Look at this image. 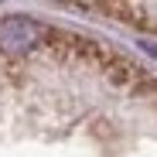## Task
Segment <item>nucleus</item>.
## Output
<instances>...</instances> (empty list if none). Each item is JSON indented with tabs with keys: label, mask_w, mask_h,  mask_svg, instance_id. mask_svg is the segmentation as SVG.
<instances>
[{
	"label": "nucleus",
	"mask_w": 157,
	"mask_h": 157,
	"mask_svg": "<svg viewBox=\"0 0 157 157\" xmlns=\"http://www.w3.org/2000/svg\"><path fill=\"white\" fill-rule=\"evenodd\" d=\"M44 34L48 28L34 17H24V14L4 17L0 21V51L4 55H28L44 41Z\"/></svg>",
	"instance_id": "f257e3e1"
}]
</instances>
